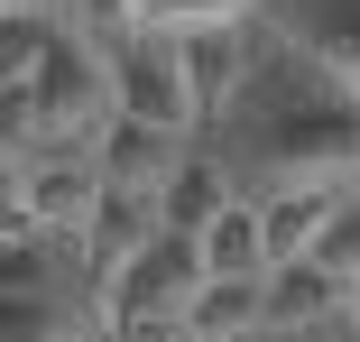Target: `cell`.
<instances>
[{
	"mask_svg": "<svg viewBox=\"0 0 360 342\" xmlns=\"http://www.w3.org/2000/svg\"><path fill=\"white\" fill-rule=\"evenodd\" d=\"M176 139L185 129H158V120H129V111H111L102 129H93V158H102V176L111 185H167L185 158H176Z\"/></svg>",
	"mask_w": 360,
	"mask_h": 342,
	"instance_id": "obj_3",
	"label": "cell"
},
{
	"mask_svg": "<svg viewBox=\"0 0 360 342\" xmlns=\"http://www.w3.org/2000/svg\"><path fill=\"white\" fill-rule=\"evenodd\" d=\"M250 0H139V28L158 37H194V28H240Z\"/></svg>",
	"mask_w": 360,
	"mask_h": 342,
	"instance_id": "obj_10",
	"label": "cell"
},
{
	"mask_svg": "<svg viewBox=\"0 0 360 342\" xmlns=\"http://www.w3.org/2000/svg\"><path fill=\"white\" fill-rule=\"evenodd\" d=\"M111 111L158 120V129H194L203 102H194V84H185V46L158 37V28L120 37V46H111Z\"/></svg>",
	"mask_w": 360,
	"mask_h": 342,
	"instance_id": "obj_1",
	"label": "cell"
},
{
	"mask_svg": "<svg viewBox=\"0 0 360 342\" xmlns=\"http://www.w3.org/2000/svg\"><path fill=\"white\" fill-rule=\"evenodd\" d=\"M75 0H0V19H65Z\"/></svg>",
	"mask_w": 360,
	"mask_h": 342,
	"instance_id": "obj_16",
	"label": "cell"
},
{
	"mask_svg": "<svg viewBox=\"0 0 360 342\" xmlns=\"http://www.w3.org/2000/svg\"><path fill=\"white\" fill-rule=\"evenodd\" d=\"M0 315H10V324H0L10 342H75V333H84L75 315H65V296H10Z\"/></svg>",
	"mask_w": 360,
	"mask_h": 342,
	"instance_id": "obj_11",
	"label": "cell"
},
{
	"mask_svg": "<svg viewBox=\"0 0 360 342\" xmlns=\"http://www.w3.org/2000/svg\"><path fill=\"white\" fill-rule=\"evenodd\" d=\"M250 342H360V333H351V315H342V324H305V333H250Z\"/></svg>",
	"mask_w": 360,
	"mask_h": 342,
	"instance_id": "obj_15",
	"label": "cell"
},
{
	"mask_svg": "<svg viewBox=\"0 0 360 342\" xmlns=\"http://www.w3.org/2000/svg\"><path fill=\"white\" fill-rule=\"evenodd\" d=\"M222 167H212V158H185L167 185H158V213H167V232H203L212 213H222Z\"/></svg>",
	"mask_w": 360,
	"mask_h": 342,
	"instance_id": "obj_9",
	"label": "cell"
},
{
	"mask_svg": "<svg viewBox=\"0 0 360 342\" xmlns=\"http://www.w3.org/2000/svg\"><path fill=\"white\" fill-rule=\"evenodd\" d=\"M203 268L212 278H268V213L259 203H222L203 222Z\"/></svg>",
	"mask_w": 360,
	"mask_h": 342,
	"instance_id": "obj_7",
	"label": "cell"
},
{
	"mask_svg": "<svg viewBox=\"0 0 360 342\" xmlns=\"http://www.w3.org/2000/svg\"><path fill=\"white\" fill-rule=\"evenodd\" d=\"M333 185H286L277 203H259L268 213V268H286V259H314V241H323V222H333Z\"/></svg>",
	"mask_w": 360,
	"mask_h": 342,
	"instance_id": "obj_8",
	"label": "cell"
},
{
	"mask_svg": "<svg viewBox=\"0 0 360 342\" xmlns=\"http://www.w3.org/2000/svg\"><path fill=\"white\" fill-rule=\"evenodd\" d=\"M305 46H314V56L333 65V75L360 93V28H305Z\"/></svg>",
	"mask_w": 360,
	"mask_h": 342,
	"instance_id": "obj_14",
	"label": "cell"
},
{
	"mask_svg": "<svg viewBox=\"0 0 360 342\" xmlns=\"http://www.w3.org/2000/svg\"><path fill=\"white\" fill-rule=\"evenodd\" d=\"M351 278H333L323 259H286L268 268V333H305V324H342Z\"/></svg>",
	"mask_w": 360,
	"mask_h": 342,
	"instance_id": "obj_4",
	"label": "cell"
},
{
	"mask_svg": "<svg viewBox=\"0 0 360 342\" xmlns=\"http://www.w3.org/2000/svg\"><path fill=\"white\" fill-rule=\"evenodd\" d=\"M176 46H185V84H194L203 120L231 111V102L250 93V28H194V37H176Z\"/></svg>",
	"mask_w": 360,
	"mask_h": 342,
	"instance_id": "obj_5",
	"label": "cell"
},
{
	"mask_svg": "<svg viewBox=\"0 0 360 342\" xmlns=\"http://www.w3.org/2000/svg\"><path fill=\"white\" fill-rule=\"evenodd\" d=\"M342 315H351V333H360V287H351V305H342Z\"/></svg>",
	"mask_w": 360,
	"mask_h": 342,
	"instance_id": "obj_17",
	"label": "cell"
},
{
	"mask_svg": "<svg viewBox=\"0 0 360 342\" xmlns=\"http://www.w3.org/2000/svg\"><path fill=\"white\" fill-rule=\"evenodd\" d=\"M46 232H28V241H10V259H0V296H37L46 287V250H37Z\"/></svg>",
	"mask_w": 360,
	"mask_h": 342,
	"instance_id": "obj_13",
	"label": "cell"
},
{
	"mask_svg": "<svg viewBox=\"0 0 360 342\" xmlns=\"http://www.w3.org/2000/svg\"><path fill=\"white\" fill-rule=\"evenodd\" d=\"M314 259L333 268V278H351V287H360V203H351V194L333 203V222H323V241H314Z\"/></svg>",
	"mask_w": 360,
	"mask_h": 342,
	"instance_id": "obj_12",
	"label": "cell"
},
{
	"mask_svg": "<svg viewBox=\"0 0 360 342\" xmlns=\"http://www.w3.org/2000/svg\"><path fill=\"white\" fill-rule=\"evenodd\" d=\"M203 232H148V250H139L120 278H111V296H102V315L120 324V315H185L194 296H203Z\"/></svg>",
	"mask_w": 360,
	"mask_h": 342,
	"instance_id": "obj_2",
	"label": "cell"
},
{
	"mask_svg": "<svg viewBox=\"0 0 360 342\" xmlns=\"http://www.w3.org/2000/svg\"><path fill=\"white\" fill-rule=\"evenodd\" d=\"M194 342H250L268 333V278H203V296L185 305Z\"/></svg>",
	"mask_w": 360,
	"mask_h": 342,
	"instance_id": "obj_6",
	"label": "cell"
}]
</instances>
